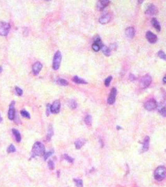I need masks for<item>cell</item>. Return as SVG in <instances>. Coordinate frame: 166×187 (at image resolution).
Wrapping results in <instances>:
<instances>
[{
  "instance_id": "cell-26",
  "label": "cell",
  "mask_w": 166,
  "mask_h": 187,
  "mask_svg": "<svg viewBox=\"0 0 166 187\" xmlns=\"http://www.w3.org/2000/svg\"><path fill=\"white\" fill-rule=\"evenodd\" d=\"M85 123L87 124L88 125H91V124H92V117L89 115H88L85 117L84 119Z\"/></svg>"
},
{
  "instance_id": "cell-10",
  "label": "cell",
  "mask_w": 166,
  "mask_h": 187,
  "mask_svg": "<svg viewBox=\"0 0 166 187\" xmlns=\"http://www.w3.org/2000/svg\"><path fill=\"white\" fill-rule=\"evenodd\" d=\"M146 37L148 40V41L149 43H152V44L156 43V41H157V36L154 34L153 32H151V31H147L146 32Z\"/></svg>"
},
{
  "instance_id": "cell-28",
  "label": "cell",
  "mask_w": 166,
  "mask_h": 187,
  "mask_svg": "<svg viewBox=\"0 0 166 187\" xmlns=\"http://www.w3.org/2000/svg\"><path fill=\"white\" fill-rule=\"evenodd\" d=\"M74 182H75L76 186L77 187H83V180L81 179H74Z\"/></svg>"
},
{
  "instance_id": "cell-3",
  "label": "cell",
  "mask_w": 166,
  "mask_h": 187,
  "mask_svg": "<svg viewBox=\"0 0 166 187\" xmlns=\"http://www.w3.org/2000/svg\"><path fill=\"white\" fill-rule=\"evenodd\" d=\"M61 59H62V55H61V52L59 51H58L54 56L53 63V67L54 69L58 70L59 69V66H60Z\"/></svg>"
},
{
  "instance_id": "cell-22",
  "label": "cell",
  "mask_w": 166,
  "mask_h": 187,
  "mask_svg": "<svg viewBox=\"0 0 166 187\" xmlns=\"http://www.w3.org/2000/svg\"><path fill=\"white\" fill-rule=\"evenodd\" d=\"M57 82H58V84L61 85V86H66L68 85V82L64 79H59L57 80Z\"/></svg>"
},
{
  "instance_id": "cell-38",
  "label": "cell",
  "mask_w": 166,
  "mask_h": 187,
  "mask_svg": "<svg viewBox=\"0 0 166 187\" xmlns=\"http://www.w3.org/2000/svg\"><path fill=\"white\" fill-rule=\"evenodd\" d=\"M110 48H111V49H113V50H116L117 49V45H116V43H114V44L110 45Z\"/></svg>"
},
{
  "instance_id": "cell-13",
  "label": "cell",
  "mask_w": 166,
  "mask_h": 187,
  "mask_svg": "<svg viewBox=\"0 0 166 187\" xmlns=\"http://www.w3.org/2000/svg\"><path fill=\"white\" fill-rule=\"evenodd\" d=\"M125 34L129 38L132 39L135 35V29L133 27H128L125 30Z\"/></svg>"
},
{
  "instance_id": "cell-34",
  "label": "cell",
  "mask_w": 166,
  "mask_h": 187,
  "mask_svg": "<svg viewBox=\"0 0 166 187\" xmlns=\"http://www.w3.org/2000/svg\"><path fill=\"white\" fill-rule=\"evenodd\" d=\"M15 90H16V93H17L18 95H23V90L21 89V88L18 87H16Z\"/></svg>"
},
{
  "instance_id": "cell-8",
  "label": "cell",
  "mask_w": 166,
  "mask_h": 187,
  "mask_svg": "<svg viewBox=\"0 0 166 187\" xmlns=\"http://www.w3.org/2000/svg\"><path fill=\"white\" fill-rule=\"evenodd\" d=\"M14 105H15V102L12 101L9 106V110L8 116L10 120H13L14 119L15 116V109H14Z\"/></svg>"
},
{
  "instance_id": "cell-23",
  "label": "cell",
  "mask_w": 166,
  "mask_h": 187,
  "mask_svg": "<svg viewBox=\"0 0 166 187\" xmlns=\"http://www.w3.org/2000/svg\"><path fill=\"white\" fill-rule=\"evenodd\" d=\"M69 106L73 109H76L77 107V102H76V101L73 99L70 100L69 102Z\"/></svg>"
},
{
  "instance_id": "cell-16",
  "label": "cell",
  "mask_w": 166,
  "mask_h": 187,
  "mask_svg": "<svg viewBox=\"0 0 166 187\" xmlns=\"http://www.w3.org/2000/svg\"><path fill=\"white\" fill-rule=\"evenodd\" d=\"M149 141H150V138H149L148 136L145 137L143 142V152H146V151H147L148 149H149Z\"/></svg>"
},
{
  "instance_id": "cell-9",
  "label": "cell",
  "mask_w": 166,
  "mask_h": 187,
  "mask_svg": "<svg viewBox=\"0 0 166 187\" xmlns=\"http://www.w3.org/2000/svg\"><path fill=\"white\" fill-rule=\"evenodd\" d=\"M61 107V103L59 101L56 100L53 102V104L51 105V112L53 113H57L59 112Z\"/></svg>"
},
{
  "instance_id": "cell-36",
  "label": "cell",
  "mask_w": 166,
  "mask_h": 187,
  "mask_svg": "<svg viewBox=\"0 0 166 187\" xmlns=\"http://www.w3.org/2000/svg\"><path fill=\"white\" fill-rule=\"evenodd\" d=\"M48 167L51 170H53L54 168V162L53 161L49 160L48 161Z\"/></svg>"
},
{
  "instance_id": "cell-14",
  "label": "cell",
  "mask_w": 166,
  "mask_h": 187,
  "mask_svg": "<svg viewBox=\"0 0 166 187\" xmlns=\"http://www.w3.org/2000/svg\"><path fill=\"white\" fill-rule=\"evenodd\" d=\"M110 19H111V16H110V14H107L102 16V17H101L99 19V21L100 23L101 24H106L107 23L110 21Z\"/></svg>"
},
{
  "instance_id": "cell-33",
  "label": "cell",
  "mask_w": 166,
  "mask_h": 187,
  "mask_svg": "<svg viewBox=\"0 0 166 187\" xmlns=\"http://www.w3.org/2000/svg\"><path fill=\"white\" fill-rule=\"evenodd\" d=\"M64 158L65 160H66L68 161V162H70V163H73V161H74V159H73L72 157H69V155H67V154H65V155H64Z\"/></svg>"
},
{
  "instance_id": "cell-32",
  "label": "cell",
  "mask_w": 166,
  "mask_h": 187,
  "mask_svg": "<svg viewBox=\"0 0 166 187\" xmlns=\"http://www.w3.org/2000/svg\"><path fill=\"white\" fill-rule=\"evenodd\" d=\"M112 79H113L112 76H109V77H107V78H106V79L105 80V82H104V84H105V86L106 87H108L109 86Z\"/></svg>"
},
{
  "instance_id": "cell-19",
  "label": "cell",
  "mask_w": 166,
  "mask_h": 187,
  "mask_svg": "<svg viewBox=\"0 0 166 187\" xmlns=\"http://www.w3.org/2000/svg\"><path fill=\"white\" fill-rule=\"evenodd\" d=\"M73 80L74 82H75V83H77V84H86L88 83V82L86 81H85L84 79L80 78V77H79L78 76H74V77H73Z\"/></svg>"
},
{
  "instance_id": "cell-12",
  "label": "cell",
  "mask_w": 166,
  "mask_h": 187,
  "mask_svg": "<svg viewBox=\"0 0 166 187\" xmlns=\"http://www.w3.org/2000/svg\"><path fill=\"white\" fill-rule=\"evenodd\" d=\"M157 13V7L154 4H150L147 7V10L146 11V14L149 15L155 14Z\"/></svg>"
},
{
  "instance_id": "cell-25",
  "label": "cell",
  "mask_w": 166,
  "mask_h": 187,
  "mask_svg": "<svg viewBox=\"0 0 166 187\" xmlns=\"http://www.w3.org/2000/svg\"><path fill=\"white\" fill-rule=\"evenodd\" d=\"M53 129L51 127H50L49 128V131L48 132V135H47V140H50L52 136L53 135Z\"/></svg>"
},
{
  "instance_id": "cell-20",
  "label": "cell",
  "mask_w": 166,
  "mask_h": 187,
  "mask_svg": "<svg viewBox=\"0 0 166 187\" xmlns=\"http://www.w3.org/2000/svg\"><path fill=\"white\" fill-rule=\"evenodd\" d=\"M101 49H102V51L104 53V54L106 56H109L110 54H111L110 49L108 47H107V46H104V45H103L102 47H101Z\"/></svg>"
},
{
  "instance_id": "cell-11",
  "label": "cell",
  "mask_w": 166,
  "mask_h": 187,
  "mask_svg": "<svg viewBox=\"0 0 166 187\" xmlns=\"http://www.w3.org/2000/svg\"><path fill=\"white\" fill-rule=\"evenodd\" d=\"M42 67H43V65L41 62H35L33 66V74L34 75H38L42 69Z\"/></svg>"
},
{
  "instance_id": "cell-4",
  "label": "cell",
  "mask_w": 166,
  "mask_h": 187,
  "mask_svg": "<svg viewBox=\"0 0 166 187\" xmlns=\"http://www.w3.org/2000/svg\"><path fill=\"white\" fill-rule=\"evenodd\" d=\"M10 29V25L8 22L0 21V36H5L8 35Z\"/></svg>"
},
{
  "instance_id": "cell-30",
  "label": "cell",
  "mask_w": 166,
  "mask_h": 187,
  "mask_svg": "<svg viewBox=\"0 0 166 187\" xmlns=\"http://www.w3.org/2000/svg\"><path fill=\"white\" fill-rule=\"evenodd\" d=\"M158 56L160 58L166 61V54L164 53V51H159Z\"/></svg>"
},
{
  "instance_id": "cell-21",
  "label": "cell",
  "mask_w": 166,
  "mask_h": 187,
  "mask_svg": "<svg viewBox=\"0 0 166 187\" xmlns=\"http://www.w3.org/2000/svg\"><path fill=\"white\" fill-rule=\"evenodd\" d=\"M84 143H85L84 140H83V139H78V140L75 142L76 148L77 149H81V148L84 145Z\"/></svg>"
},
{
  "instance_id": "cell-29",
  "label": "cell",
  "mask_w": 166,
  "mask_h": 187,
  "mask_svg": "<svg viewBox=\"0 0 166 187\" xmlns=\"http://www.w3.org/2000/svg\"><path fill=\"white\" fill-rule=\"evenodd\" d=\"M15 151H16V148L13 144L10 145L8 147V149H7V152H8V153H13V152H14Z\"/></svg>"
},
{
  "instance_id": "cell-27",
  "label": "cell",
  "mask_w": 166,
  "mask_h": 187,
  "mask_svg": "<svg viewBox=\"0 0 166 187\" xmlns=\"http://www.w3.org/2000/svg\"><path fill=\"white\" fill-rule=\"evenodd\" d=\"M159 112L163 117H166V106L160 107L159 109Z\"/></svg>"
},
{
  "instance_id": "cell-7",
  "label": "cell",
  "mask_w": 166,
  "mask_h": 187,
  "mask_svg": "<svg viewBox=\"0 0 166 187\" xmlns=\"http://www.w3.org/2000/svg\"><path fill=\"white\" fill-rule=\"evenodd\" d=\"M117 94V89L115 87H113L110 91V93L109 95L108 99H107V102L109 104L112 105L116 101V97Z\"/></svg>"
},
{
  "instance_id": "cell-39",
  "label": "cell",
  "mask_w": 166,
  "mask_h": 187,
  "mask_svg": "<svg viewBox=\"0 0 166 187\" xmlns=\"http://www.w3.org/2000/svg\"><path fill=\"white\" fill-rule=\"evenodd\" d=\"M129 79H130V80L133 81V80H136V76H134L133 74H130L129 75Z\"/></svg>"
},
{
  "instance_id": "cell-31",
  "label": "cell",
  "mask_w": 166,
  "mask_h": 187,
  "mask_svg": "<svg viewBox=\"0 0 166 187\" xmlns=\"http://www.w3.org/2000/svg\"><path fill=\"white\" fill-rule=\"evenodd\" d=\"M92 47L93 50L96 52L99 51L100 50V49H101V46H100L98 44H96V43H94V44H92Z\"/></svg>"
},
{
  "instance_id": "cell-41",
  "label": "cell",
  "mask_w": 166,
  "mask_h": 187,
  "mask_svg": "<svg viewBox=\"0 0 166 187\" xmlns=\"http://www.w3.org/2000/svg\"><path fill=\"white\" fill-rule=\"evenodd\" d=\"M2 117H1V114H0V123H1V122H2Z\"/></svg>"
},
{
  "instance_id": "cell-42",
  "label": "cell",
  "mask_w": 166,
  "mask_h": 187,
  "mask_svg": "<svg viewBox=\"0 0 166 187\" xmlns=\"http://www.w3.org/2000/svg\"><path fill=\"white\" fill-rule=\"evenodd\" d=\"M2 71H3V69H2V67H0V72H2Z\"/></svg>"
},
{
  "instance_id": "cell-17",
  "label": "cell",
  "mask_w": 166,
  "mask_h": 187,
  "mask_svg": "<svg viewBox=\"0 0 166 187\" xmlns=\"http://www.w3.org/2000/svg\"><path fill=\"white\" fill-rule=\"evenodd\" d=\"M12 132H13V134L14 135V137H15L16 142H20L21 140V136L19 132L17 129H15V128H13L12 129Z\"/></svg>"
},
{
  "instance_id": "cell-24",
  "label": "cell",
  "mask_w": 166,
  "mask_h": 187,
  "mask_svg": "<svg viewBox=\"0 0 166 187\" xmlns=\"http://www.w3.org/2000/svg\"><path fill=\"white\" fill-rule=\"evenodd\" d=\"M21 116L24 117H26L27 119H30L31 118V116L30 114H29V112L25 110H21Z\"/></svg>"
},
{
  "instance_id": "cell-2",
  "label": "cell",
  "mask_w": 166,
  "mask_h": 187,
  "mask_svg": "<svg viewBox=\"0 0 166 187\" xmlns=\"http://www.w3.org/2000/svg\"><path fill=\"white\" fill-rule=\"evenodd\" d=\"M166 175V168L163 166H160L155 170L154 177L158 181H162Z\"/></svg>"
},
{
  "instance_id": "cell-5",
  "label": "cell",
  "mask_w": 166,
  "mask_h": 187,
  "mask_svg": "<svg viewBox=\"0 0 166 187\" xmlns=\"http://www.w3.org/2000/svg\"><path fill=\"white\" fill-rule=\"evenodd\" d=\"M152 82V78L149 75H145L140 80V86L142 88H147L150 86Z\"/></svg>"
},
{
  "instance_id": "cell-37",
  "label": "cell",
  "mask_w": 166,
  "mask_h": 187,
  "mask_svg": "<svg viewBox=\"0 0 166 187\" xmlns=\"http://www.w3.org/2000/svg\"><path fill=\"white\" fill-rule=\"evenodd\" d=\"M51 112V104L47 105V110H46V113H47V116H49V114Z\"/></svg>"
},
{
  "instance_id": "cell-1",
  "label": "cell",
  "mask_w": 166,
  "mask_h": 187,
  "mask_svg": "<svg viewBox=\"0 0 166 187\" xmlns=\"http://www.w3.org/2000/svg\"><path fill=\"white\" fill-rule=\"evenodd\" d=\"M45 152L44 145L40 142H36L33 145L31 150V157L34 158L36 157L44 156Z\"/></svg>"
},
{
  "instance_id": "cell-18",
  "label": "cell",
  "mask_w": 166,
  "mask_h": 187,
  "mask_svg": "<svg viewBox=\"0 0 166 187\" xmlns=\"http://www.w3.org/2000/svg\"><path fill=\"white\" fill-rule=\"evenodd\" d=\"M151 22H152V26H154V28L155 29L157 30V31H161V25H160L159 22H158V21L157 20V19L153 18L152 19V21H151Z\"/></svg>"
},
{
  "instance_id": "cell-35",
  "label": "cell",
  "mask_w": 166,
  "mask_h": 187,
  "mask_svg": "<svg viewBox=\"0 0 166 187\" xmlns=\"http://www.w3.org/2000/svg\"><path fill=\"white\" fill-rule=\"evenodd\" d=\"M53 153V151H50V152H46V153L44 154V160H47L48 158L49 157H50L51 155Z\"/></svg>"
},
{
  "instance_id": "cell-15",
  "label": "cell",
  "mask_w": 166,
  "mask_h": 187,
  "mask_svg": "<svg viewBox=\"0 0 166 187\" xmlns=\"http://www.w3.org/2000/svg\"><path fill=\"white\" fill-rule=\"evenodd\" d=\"M110 1L108 0H102L99 1L98 3V8L99 10H102L104 7L109 4Z\"/></svg>"
},
{
  "instance_id": "cell-6",
  "label": "cell",
  "mask_w": 166,
  "mask_h": 187,
  "mask_svg": "<svg viewBox=\"0 0 166 187\" xmlns=\"http://www.w3.org/2000/svg\"><path fill=\"white\" fill-rule=\"evenodd\" d=\"M144 107L146 110H149V111H152V110H155L157 108V104L156 101L154 99H149V101H147L145 103Z\"/></svg>"
},
{
  "instance_id": "cell-40",
  "label": "cell",
  "mask_w": 166,
  "mask_h": 187,
  "mask_svg": "<svg viewBox=\"0 0 166 187\" xmlns=\"http://www.w3.org/2000/svg\"><path fill=\"white\" fill-rule=\"evenodd\" d=\"M163 82H164V83H166V76L164 77V79H163Z\"/></svg>"
}]
</instances>
